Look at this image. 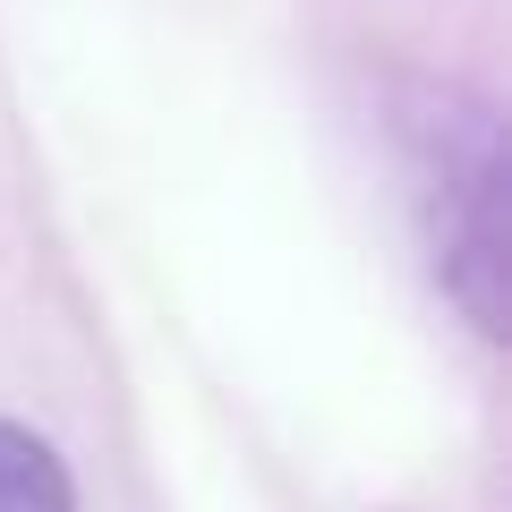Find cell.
I'll use <instances>...</instances> for the list:
<instances>
[{"label":"cell","mask_w":512,"mask_h":512,"mask_svg":"<svg viewBox=\"0 0 512 512\" xmlns=\"http://www.w3.org/2000/svg\"><path fill=\"white\" fill-rule=\"evenodd\" d=\"M410 171H419V214H427L444 291L461 299V316L478 333H504V154H495V120L461 94H427V111H410Z\"/></svg>","instance_id":"obj_1"},{"label":"cell","mask_w":512,"mask_h":512,"mask_svg":"<svg viewBox=\"0 0 512 512\" xmlns=\"http://www.w3.org/2000/svg\"><path fill=\"white\" fill-rule=\"evenodd\" d=\"M0 512H77L60 453L43 436H26V427H9V419H0Z\"/></svg>","instance_id":"obj_2"}]
</instances>
